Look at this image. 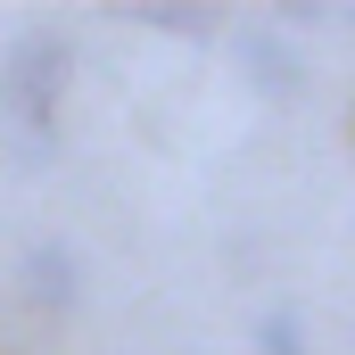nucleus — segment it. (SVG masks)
<instances>
[{
  "instance_id": "f257e3e1",
  "label": "nucleus",
  "mask_w": 355,
  "mask_h": 355,
  "mask_svg": "<svg viewBox=\"0 0 355 355\" xmlns=\"http://www.w3.org/2000/svg\"><path fill=\"white\" fill-rule=\"evenodd\" d=\"M67 67H75V50H67V33H50V25H25V33L0 50V124L17 132V157H25V166L50 157L58 99H67Z\"/></svg>"
},
{
  "instance_id": "f03ea898",
  "label": "nucleus",
  "mask_w": 355,
  "mask_h": 355,
  "mask_svg": "<svg viewBox=\"0 0 355 355\" xmlns=\"http://www.w3.org/2000/svg\"><path fill=\"white\" fill-rule=\"evenodd\" d=\"M240 58H248V83H257V91H272V99L297 91V58H289L272 33H240Z\"/></svg>"
},
{
  "instance_id": "7ed1b4c3",
  "label": "nucleus",
  "mask_w": 355,
  "mask_h": 355,
  "mask_svg": "<svg viewBox=\"0 0 355 355\" xmlns=\"http://www.w3.org/2000/svg\"><path fill=\"white\" fill-rule=\"evenodd\" d=\"M25 289H33L42 306H75V257H67L58 240H42V248L25 257Z\"/></svg>"
},
{
  "instance_id": "20e7f679",
  "label": "nucleus",
  "mask_w": 355,
  "mask_h": 355,
  "mask_svg": "<svg viewBox=\"0 0 355 355\" xmlns=\"http://www.w3.org/2000/svg\"><path fill=\"white\" fill-rule=\"evenodd\" d=\"M257 347H265V355H306V339H297V314H265V322H257Z\"/></svg>"
},
{
  "instance_id": "39448f33",
  "label": "nucleus",
  "mask_w": 355,
  "mask_h": 355,
  "mask_svg": "<svg viewBox=\"0 0 355 355\" xmlns=\"http://www.w3.org/2000/svg\"><path fill=\"white\" fill-rule=\"evenodd\" d=\"M141 17H149V25H166V33H190V42H207V33H215V17H207V8H198V17H190V8H141Z\"/></svg>"
}]
</instances>
